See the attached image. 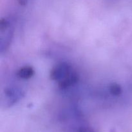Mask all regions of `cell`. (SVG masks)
<instances>
[{
	"label": "cell",
	"instance_id": "cell-3",
	"mask_svg": "<svg viewBox=\"0 0 132 132\" xmlns=\"http://www.w3.org/2000/svg\"><path fill=\"white\" fill-rule=\"evenodd\" d=\"M72 71V67L68 63L63 62L53 67L50 72V79L53 81H58L63 79Z\"/></svg>",
	"mask_w": 132,
	"mask_h": 132
},
{
	"label": "cell",
	"instance_id": "cell-7",
	"mask_svg": "<svg viewBox=\"0 0 132 132\" xmlns=\"http://www.w3.org/2000/svg\"><path fill=\"white\" fill-rule=\"evenodd\" d=\"M76 132H95L93 128L89 126H85V125H82V126H79L77 129H76Z\"/></svg>",
	"mask_w": 132,
	"mask_h": 132
},
{
	"label": "cell",
	"instance_id": "cell-4",
	"mask_svg": "<svg viewBox=\"0 0 132 132\" xmlns=\"http://www.w3.org/2000/svg\"><path fill=\"white\" fill-rule=\"evenodd\" d=\"M79 79V76L78 73L75 71H72L68 76L59 81L58 86L61 90H65L74 86L77 83Z\"/></svg>",
	"mask_w": 132,
	"mask_h": 132
},
{
	"label": "cell",
	"instance_id": "cell-6",
	"mask_svg": "<svg viewBox=\"0 0 132 132\" xmlns=\"http://www.w3.org/2000/svg\"><path fill=\"white\" fill-rule=\"evenodd\" d=\"M109 91L112 95L114 96H119L122 94V88L121 85L116 82H112L109 85Z\"/></svg>",
	"mask_w": 132,
	"mask_h": 132
},
{
	"label": "cell",
	"instance_id": "cell-5",
	"mask_svg": "<svg viewBox=\"0 0 132 132\" xmlns=\"http://www.w3.org/2000/svg\"><path fill=\"white\" fill-rule=\"evenodd\" d=\"M35 71L32 67L24 66L21 67L17 72V76L19 78L22 79H28L33 77Z\"/></svg>",
	"mask_w": 132,
	"mask_h": 132
},
{
	"label": "cell",
	"instance_id": "cell-8",
	"mask_svg": "<svg viewBox=\"0 0 132 132\" xmlns=\"http://www.w3.org/2000/svg\"><path fill=\"white\" fill-rule=\"evenodd\" d=\"M17 1H18V3L21 5V6H24L27 5V3H28V0H17Z\"/></svg>",
	"mask_w": 132,
	"mask_h": 132
},
{
	"label": "cell",
	"instance_id": "cell-2",
	"mask_svg": "<svg viewBox=\"0 0 132 132\" xmlns=\"http://www.w3.org/2000/svg\"><path fill=\"white\" fill-rule=\"evenodd\" d=\"M24 92L22 89L15 86H10L5 89L1 98L2 106L11 107L18 103L24 96Z\"/></svg>",
	"mask_w": 132,
	"mask_h": 132
},
{
	"label": "cell",
	"instance_id": "cell-1",
	"mask_svg": "<svg viewBox=\"0 0 132 132\" xmlns=\"http://www.w3.org/2000/svg\"><path fill=\"white\" fill-rule=\"evenodd\" d=\"M14 27L12 21L6 18L0 21V52L3 54L9 49L14 37Z\"/></svg>",
	"mask_w": 132,
	"mask_h": 132
}]
</instances>
